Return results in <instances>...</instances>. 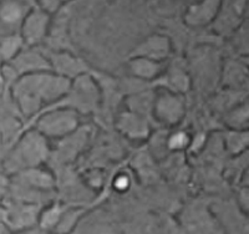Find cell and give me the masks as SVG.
<instances>
[{
	"mask_svg": "<svg viewBox=\"0 0 249 234\" xmlns=\"http://www.w3.org/2000/svg\"><path fill=\"white\" fill-rule=\"evenodd\" d=\"M71 88V80L60 75H51L50 70L28 73L20 81V105L24 111L37 112L44 105L55 104L60 99L65 97Z\"/></svg>",
	"mask_w": 249,
	"mask_h": 234,
	"instance_id": "1",
	"label": "cell"
},
{
	"mask_svg": "<svg viewBox=\"0 0 249 234\" xmlns=\"http://www.w3.org/2000/svg\"><path fill=\"white\" fill-rule=\"evenodd\" d=\"M79 115L74 108H50L37 121V131L45 137H62L76 131Z\"/></svg>",
	"mask_w": 249,
	"mask_h": 234,
	"instance_id": "2",
	"label": "cell"
},
{
	"mask_svg": "<svg viewBox=\"0 0 249 234\" xmlns=\"http://www.w3.org/2000/svg\"><path fill=\"white\" fill-rule=\"evenodd\" d=\"M183 110V101L178 93L166 89L153 99V113H156L160 121L164 124L176 125L181 121Z\"/></svg>",
	"mask_w": 249,
	"mask_h": 234,
	"instance_id": "3",
	"label": "cell"
},
{
	"mask_svg": "<svg viewBox=\"0 0 249 234\" xmlns=\"http://www.w3.org/2000/svg\"><path fill=\"white\" fill-rule=\"evenodd\" d=\"M50 23L51 15L41 10L39 6L30 9L20 29L23 41L29 45H34L41 41L48 34Z\"/></svg>",
	"mask_w": 249,
	"mask_h": 234,
	"instance_id": "4",
	"label": "cell"
},
{
	"mask_svg": "<svg viewBox=\"0 0 249 234\" xmlns=\"http://www.w3.org/2000/svg\"><path fill=\"white\" fill-rule=\"evenodd\" d=\"M222 3L223 0H199L191 4L183 15L184 21L193 28L212 25L221 12Z\"/></svg>",
	"mask_w": 249,
	"mask_h": 234,
	"instance_id": "5",
	"label": "cell"
},
{
	"mask_svg": "<svg viewBox=\"0 0 249 234\" xmlns=\"http://www.w3.org/2000/svg\"><path fill=\"white\" fill-rule=\"evenodd\" d=\"M171 53L170 40L163 35H152L142 42L133 53V56L147 57L155 61L163 62Z\"/></svg>",
	"mask_w": 249,
	"mask_h": 234,
	"instance_id": "6",
	"label": "cell"
},
{
	"mask_svg": "<svg viewBox=\"0 0 249 234\" xmlns=\"http://www.w3.org/2000/svg\"><path fill=\"white\" fill-rule=\"evenodd\" d=\"M29 8L23 0H8L0 6V21L6 26H18L21 29Z\"/></svg>",
	"mask_w": 249,
	"mask_h": 234,
	"instance_id": "7",
	"label": "cell"
},
{
	"mask_svg": "<svg viewBox=\"0 0 249 234\" xmlns=\"http://www.w3.org/2000/svg\"><path fill=\"white\" fill-rule=\"evenodd\" d=\"M223 147L233 158L249 150V128H231L223 133Z\"/></svg>",
	"mask_w": 249,
	"mask_h": 234,
	"instance_id": "8",
	"label": "cell"
},
{
	"mask_svg": "<svg viewBox=\"0 0 249 234\" xmlns=\"http://www.w3.org/2000/svg\"><path fill=\"white\" fill-rule=\"evenodd\" d=\"M162 66H163V62L155 61V60L147 59V57L133 56L130 60V70L133 76L146 80V81L161 76L163 72Z\"/></svg>",
	"mask_w": 249,
	"mask_h": 234,
	"instance_id": "9",
	"label": "cell"
},
{
	"mask_svg": "<svg viewBox=\"0 0 249 234\" xmlns=\"http://www.w3.org/2000/svg\"><path fill=\"white\" fill-rule=\"evenodd\" d=\"M148 125L137 113L124 112L120 119V131L131 138H143L148 133Z\"/></svg>",
	"mask_w": 249,
	"mask_h": 234,
	"instance_id": "10",
	"label": "cell"
},
{
	"mask_svg": "<svg viewBox=\"0 0 249 234\" xmlns=\"http://www.w3.org/2000/svg\"><path fill=\"white\" fill-rule=\"evenodd\" d=\"M66 207L61 202H53L44 208L39 216V226L44 231H55L65 213Z\"/></svg>",
	"mask_w": 249,
	"mask_h": 234,
	"instance_id": "11",
	"label": "cell"
},
{
	"mask_svg": "<svg viewBox=\"0 0 249 234\" xmlns=\"http://www.w3.org/2000/svg\"><path fill=\"white\" fill-rule=\"evenodd\" d=\"M191 144V137L188 133L184 131H176V132L171 133L168 137V148L172 151H182L186 147L190 146Z\"/></svg>",
	"mask_w": 249,
	"mask_h": 234,
	"instance_id": "12",
	"label": "cell"
},
{
	"mask_svg": "<svg viewBox=\"0 0 249 234\" xmlns=\"http://www.w3.org/2000/svg\"><path fill=\"white\" fill-rule=\"evenodd\" d=\"M36 6H39L41 10L48 13L49 15H54L61 10L62 6L65 5L69 0H36Z\"/></svg>",
	"mask_w": 249,
	"mask_h": 234,
	"instance_id": "13",
	"label": "cell"
},
{
	"mask_svg": "<svg viewBox=\"0 0 249 234\" xmlns=\"http://www.w3.org/2000/svg\"><path fill=\"white\" fill-rule=\"evenodd\" d=\"M238 204L241 207L242 211L246 213L247 216H249V186H242L239 187V191H238Z\"/></svg>",
	"mask_w": 249,
	"mask_h": 234,
	"instance_id": "14",
	"label": "cell"
},
{
	"mask_svg": "<svg viewBox=\"0 0 249 234\" xmlns=\"http://www.w3.org/2000/svg\"><path fill=\"white\" fill-rule=\"evenodd\" d=\"M241 184L242 186H249V169L241 176Z\"/></svg>",
	"mask_w": 249,
	"mask_h": 234,
	"instance_id": "15",
	"label": "cell"
},
{
	"mask_svg": "<svg viewBox=\"0 0 249 234\" xmlns=\"http://www.w3.org/2000/svg\"><path fill=\"white\" fill-rule=\"evenodd\" d=\"M246 20H249V0H247V10H246Z\"/></svg>",
	"mask_w": 249,
	"mask_h": 234,
	"instance_id": "16",
	"label": "cell"
}]
</instances>
